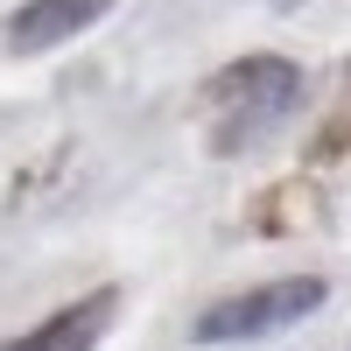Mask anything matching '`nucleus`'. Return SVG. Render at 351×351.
I'll use <instances>...</instances> for the list:
<instances>
[{
    "label": "nucleus",
    "instance_id": "nucleus-1",
    "mask_svg": "<svg viewBox=\"0 0 351 351\" xmlns=\"http://www.w3.org/2000/svg\"><path fill=\"white\" fill-rule=\"evenodd\" d=\"M324 295H330V281H316V274H281V281H260V288H239V295L197 309L190 337H197V344H253V337H281V330H295L302 316L324 309Z\"/></svg>",
    "mask_w": 351,
    "mask_h": 351
},
{
    "label": "nucleus",
    "instance_id": "nucleus-2",
    "mask_svg": "<svg viewBox=\"0 0 351 351\" xmlns=\"http://www.w3.org/2000/svg\"><path fill=\"white\" fill-rule=\"evenodd\" d=\"M295 92H302V71L288 64V56H239V64H225L211 77V106L225 120H239V127L281 120V112L295 106Z\"/></svg>",
    "mask_w": 351,
    "mask_h": 351
},
{
    "label": "nucleus",
    "instance_id": "nucleus-3",
    "mask_svg": "<svg viewBox=\"0 0 351 351\" xmlns=\"http://www.w3.org/2000/svg\"><path fill=\"white\" fill-rule=\"evenodd\" d=\"M112 309H120V295H112V288H99V295H77L71 309L43 316L36 330L8 337L0 351H99V337H106V324H112Z\"/></svg>",
    "mask_w": 351,
    "mask_h": 351
},
{
    "label": "nucleus",
    "instance_id": "nucleus-4",
    "mask_svg": "<svg viewBox=\"0 0 351 351\" xmlns=\"http://www.w3.org/2000/svg\"><path fill=\"white\" fill-rule=\"evenodd\" d=\"M99 14H106V0H21L14 21H8V43L21 56H36V49H56V43L84 36Z\"/></svg>",
    "mask_w": 351,
    "mask_h": 351
}]
</instances>
